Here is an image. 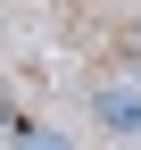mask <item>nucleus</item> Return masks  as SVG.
<instances>
[{
    "instance_id": "f257e3e1",
    "label": "nucleus",
    "mask_w": 141,
    "mask_h": 150,
    "mask_svg": "<svg viewBox=\"0 0 141 150\" xmlns=\"http://www.w3.org/2000/svg\"><path fill=\"white\" fill-rule=\"evenodd\" d=\"M91 125L116 142H141V83H125V75H100L91 83Z\"/></svg>"
},
{
    "instance_id": "f03ea898",
    "label": "nucleus",
    "mask_w": 141,
    "mask_h": 150,
    "mask_svg": "<svg viewBox=\"0 0 141 150\" xmlns=\"http://www.w3.org/2000/svg\"><path fill=\"white\" fill-rule=\"evenodd\" d=\"M8 150H75V142H66L58 125H33V117H17V125H8Z\"/></svg>"
},
{
    "instance_id": "7ed1b4c3",
    "label": "nucleus",
    "mask_w": 141,
    "mask_h": 150,
    "mask_svg": "<svg viewBox=\"0 0 141 150\" xmlns=\"http://www.w3.org/2000/svg\"><path fill=\"white\" fill-rule=\"evenodd\" d=\"M8 125H17V100H8V83H0V134H8Z\"/></svg>"
},
{
    "instance_id": "20e7f679",
    "label": "nucleus",
    "mask_w": 141,
    "mask_h": 150,
    "mask_svg": "<svg viewBox=\"0 0 141 150\" xmlns=\"http://www.w3.org/2000/svg\"><path fill=\"white\" fill-rule=\"evenodd\" d=\"M125 42H133V59H141V17H133V25H125Z\"/></svg>"
}]
</instances>
